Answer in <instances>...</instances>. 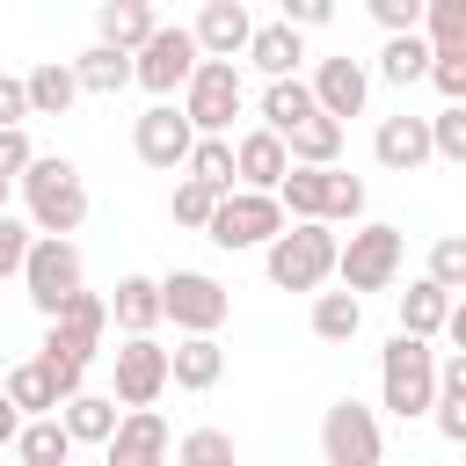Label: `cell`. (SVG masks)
Returning a JSON list of instances; mask_svg holds the SVG:
<instances>
[{
    "mask_svg": "<svg viewBox=\"0 0 466 466\" xmlns=\"http://www.w3.org/2000/svg\"><path fill=\"white\" fill-rule=\"evenodd\" d=\"M15 182H22V204H29V233H36V240H73V233H80V218H87V182H80V167H73L66 153H36Z\"/></svg>",
    "mask_w": 466,
    "mask_h": 466,
    "instance_id": "obj_1",
    "label": "cell"
},
{
    "mask_svg": "<svg viewBox=\"0 0 466 466\" xmlns=\"http://www.w3.org/2000/svg\"><path fill=\"white\" fill-rule=\"evenodd\" d=\"M430 400H437V350L415 335H393L379 350V408L415 422V415H430Z\"/></svg>",
    "mask_w": 466,
    "mask_h": 466,
    "instance_id": "obj_2",
    "label": "cell"
},
{
    "mask_svg": "<svg viewBox=\"0 0 466 466\" xmlns=\"http://www.w3.org/2000/svg\"><path fill=\"white\" fill-rule=\"evenodd\" d=\"M400 262H408V240H400V226H386V218H371V226H357L350 240H335V277H342L350 299L386 291V284L400 277Z\"/></svg>",
    "mask_w": 466,
    "mask_h": 466,
    "instance_id": "obj_3",
    "label": "cell"
},
{
    "mask_svg": "<svg viewBox=\"0 0 466 466\" xmlns=\"http://www.w3.org/2000/svg\"><path fill=\"white\" fill-rule=\"evenodd\" d=\"M262 262H269L277 291H320L335 277V226H284L262 248Z\"/></svg>",
    "mask_w": 466,
    "mask_h": 466,
    "instance_id": "obj_4",
    "label": "cell"
},
{
    "mask_svg": "<svg viewBox=\"0 0 466 466\" xmlns=\"http://www.w3.org/2000/svg\"><path fill=\"white\" fill-rule=\"evenodd\" d=\"M153 284H160V320H175L182 335H218L226 313H233V291L211 269H167Z\"/></svg>",
    "mask_w": 466,
    "mask_h": 466,
    "instance_id": "obj_5",
    "label": "cell"
},
{
    "mask_svg": "<svg viewBox=\"0 0 466 466\" xmlns=\"http://www.w3.org/2000/svg\"><path fill=\"white\" fill-rule=\"evenodd\" d=\"M175 109L189 116V131H197V138H226V131H233V116H240V66L197 58V73H189V87H182V102H175Z\"/></svg>",
    "mask_w": 466,
    "mask_h": 466,
    "instance_id": "obj_6",
    "label": "cell"
},
{
    "mask_svg": "<svg viewBox=\"0 0 466 466\" xmlns=\"http://www.w3.org/2000/svg\"><path fill=\"white\" fill-rule=\"evenodd\" d=\"M22 291H29V306L51 320L73 291H87L80 248H73V240H29V255H22Z\"/></svg>",
    "mask_w": 466,
    "mask_h": 466,
    "instance_id": "obj_7",
    "label": "cell"
},
{
    "mask_svg": "<svg viewBox=\"0 0 466 466\" xmlns=\"http://www.w3.org/2000/svg\"><path fill=\"white\" fill-rule=\"evenodd\" d=\"M189 73H197V36L182 29V22H160L138 51H131V80L146 87V95H175V87H189Z\"/></svg>",
    "mask_w": 466,
    "mask_h": 466,
    "instance_id": "obj_8",
    "label": "cell"
},
{
    "mask_svg": "<svg viewBox=\"0 0 466 466\" xmlns=\"http://www.w3.org/2000/svg\"><path fill=\"white\" fill-rule=\"evenodd\" d=\"M320 459L328 466H379L386 459V437H379V415L364 408V400H335L328 415H320Z\"/></svg>",
    "mask_w": 466,
    "mask_h": 466,
    "instance_id": "obj_9",
    "label": "cell"
},
{
    "mask_svg": "<svg viewBox=\"0 0 466 466\" xmlns=\"http://www.w3.org/2000/svg\"><path fill=\"white\" fill-rule=\"evenodd\" d=\"M284 233V211H277V197H248V189H233V197H218V211H211V226H204V240L211 248H269Z\"/></svg>",
    "mask_w": 466,
    "mask_h": 466,
    "instance_id": "obj_10",
    "label": "cell"
},
{
    "mask_svg": "<svg viewBox=\"0 0 466 466\" xmlns=\"http://www.w3.org/2000/svg\"><path fill=\"white\" fill-rule=\"evenodd\" d=\"M131 146H138V160L146 167H160V175H175L182 160H189V146H197V131H189V116L175 109V102H153L138 124H131Z\"/></svg>",
    "mask_w": 466,
    "mask_h": 466,
    "instance_id": "obj_11",
    "label": "cell"
},
{
    "mask_svg": "<svg viewBox=\"0 0 466 466\" xmlns=\"http://www.w3.org/2000/svg\"><path fill=\"white\" fill-rule=\"evenodd\" d=\"M167 393V350L153 342V335H131L124 350H116V393L109 400H124V408H153Z\"/></svg>",
    "mask_w": 466,
    "mask_h": 466,
    "instance_id": "obj_12",
    "label": "cell"
},
{
    "mask_svg": "<svg viewBox=\"0 0 466 466\" xmlns=\"http://www.w3.org/2000/svg\"><path fill=\"white\" fill-rule=\"evenodd\" d=\"M102 466H167V422H160V408H124L116 437L102 444Z\"/></svg>",
    "mask_w": 466,
    "mask_h": 466,
    "instance_id": "obj_13",
    "label": "cell"
},
{
    "mask_svg": "<svg viewBox=\"0 0 466 466\" xmlns=\"http://www.w3.org/2000/svg\"><path fill=\"white\" fill-rule=\"evenodd\" d=\"M189 36H197V58L233 66V58L248 51V36H255V15H248L240 0H204V15L189 22Z\"/></svg>",
    "mask_w": 466,
    "mask_h": 466,
    "instance_id": "obj_14",
    "label": "cell"
},
{
    "mask_svg": "<svg viewBox=\"0 0 466 466\" xmlns=\"http://www.w3.org/2000/svg\"><path fill=\"white\" fill-rule=\"evenodd\" d=\"M306 95H313V109H320L328 124H342V116H357V109H364L371 73H364L357 58H320V66H313V80H306Z\"/></svg>",
    "mask_w": 466,
    "mask_h": 466,
    "instance_id": "obj_15",
    "label": "cell"
},
{
    "mask_svg": "<svg viewBox=\"0 0 466 466\" xmlns=\"http://www.w3.org/2000/svg\"><path fill=\"white\" fill-rule=\"evenodd\" d=\"M284 175H291L284 138H269L262 124L233 138V189H248V197H277V182H284Z\"/></svg>",
    "mask_w": 466,
    "mask_h": 466,
    "instance_id": "obj_16",
    "label": "cell"
},
{
    "mask_svg": "<svg viewBox=\"0 0 466 466\" xmlns=\"http://www.w3.org/2000/svg\"><path fill=\"white\" fill-rule=\"evenodd\" d=\"M226 379V350H218V335H182L175 350H167V386H182V393H211Z\"/></svg>",
    "mask_w": 466,
    "mask_h": 466,
    "instance_id": "obj_17",
    "label": "cell"
},
{
    "mask_svg": "<svg viewBox=\"0 0 466 466\" xmlns=\"http://www.w3.org/2000/svg\"><path fill=\"white\" fill-rule=\"evenodd\" d=\"M371 153H379V167H393V175H415L422 160H430V124L422 116H386L379 131H371Z\"/></svg>",
    "mask_w": 466,
    "mask_h": 466,
    "instance_id": "obj_18",
    "label": "cell"
},
{
    "mask_svg": "<svg viewBox=\"0 0 466 466\" xmlns=\"http://www.w3.org/2000/svg\"><path fill=\"white\" fill-rule=\"evenodd\" d=\"M44 335H58L66 350H80V357H95L102 350V335H109V306L95 299V291H73L58 313H51V328Z\"/></svg>",
    "mask_w": 466,
    "mask_h": 466,
    "instance_id": "obj_19",
    "label": "cell"
},
{
    "mask_svg": "<svg viewBox=\"0 0 466 466\" xmlns=\"http://www.w3.org/2000/svg\"><path fill=\"white\" fill-rule=\"evenodd\" d=\"M153 29H160V15H153L146 0H102V7H95V44H109V51H124V58H131Z\"/></svg>",
    "mask_w": 466,
    "mask_h": 466,
    "instance_id": "obj_20",
    "label": "cell"
},
{
    "mask_svg": "<svg viewBox=\"0 0 466 466\" xmlns=\"http://www.w3.org/2000/svg\"><path fill=\"white\" fill-rule=\"evenodd\" d=\"M22 95H29V116H66L80 102V80H73L66 58H44V66L22 73Z\"/></svg>",
    "mask_w": 466,
    "mask_h": 466,
    "instance_id": "obj_21",
    "label": "cell"
},
{
    "mask_svg": "<svg viewBox=\"0 0 466 466\" xmlns=\"http://www.w3.org/2000/svg\"><path fill=\"white\" fill-rule=\"evenodd\" d=\"M102 306H109V320H116L124 335H153V328H160V284H153V277H116V291H109Z\"/></svg>",
    "mask_w": 466,
    "mask_h": 466,
    "instance_id": "obj_22",
    "label": "cell"
},
{
    "mask_svg": "<svg viewBox=\"0 0 466 466\" xmlns=\"http://www.w3.org/2000/svg\"><path fill=\"white\" fill-rule=\"evenodd\" d=\"M299 58H306V44H299L284 22H262V29L248 36V66H255L262 80H299Z\"/></svg>",
    "mask_w": 466,
    "mask_h": 466,
    "instance_id": "obj_23",
    "label": "cell"
},
{
    "mask_svg": "<svg viewBox=\"0 0 466 466\" xmlns=\"http://www.w3.org/2000/svg\"><path fill=\"white\" fill-rule=\"evenodd\" d=\"M58 430L73 444H109L116 437V400L109 393H73V400H58Z\"/></svg>",
    "mask_w": 466,
    "mask_h": 466,
    "instance_id": "obj_24",
    "label": "cell"
},
{
    "mask_svg": "<svg viewBox=\"0 0 466 466\" xmlns=\"http://www.w3.org/2000/svg\"><path fill=\"white\" fill-rule=\"evenodd\" d=\"M444 313H451V291H437L430 277H415V284L400 291V335L437 342V335H444Z\"/></svg>",
    "mask_w": 466,
    "mask_h": 466,
    "instance_id": "obj_25",
    "label": "cell"
},
{
    "mask_svg": "<svg viewBox=\"0 0 466 466\" xmlns=\"http://www.w3.org/2000/svg\"><path fill=\"white\" fill-rule=\"evenodd\" d=\"M0 393H7V408H15L22 422H44V415H58V393H51V379L36 371V357H22V364H7V379H0Z\"/></svg>",
    "mask_w": 466,
    "mask_h": 466,
    "instance_id": "obj_26",
    "label": "cell"
},
{
    "mask_svg": "<svg viewBox=\"0 0 466 466\" xmlns=\"http://www.w3.org/2000/svg\"><path fill=\"white\" fill-rule=\"evenodd\" d=\"M306 116H320L313 95H306V80H269V87H262V131H269V138H291Z\"/></svg>",
    "mask_w": 466,
    "mask_h": 466,
    "instance_id": "obj_27",
    "label": "cell"
},
{
    "mask_svg": "<svg viewBox=\"0 0 466 466\" xmlns=\"http://www.w3.org/2000/svg\"><path fill=\"white\" fill-rule=\"evenodd\" d=\"M73 66V80H80V95H116V87H131V58L124 51H109V44H87L80 58H66Z\"/></svg>",
    "mask_w": 466,
    "mask_h": 466,
    "instance_id": "obj_28",
    "label": "cell"
},
{
    "mask_svg": "<svg viewBox=\"0 0 466 466\" xmlns=\"http://www.w3.org/2000/svg\"><path fill=\"white\" fill-rule=\"evenodd\" d=\"M335 153H342V124H328V116H306L284 138V160L291 167H335Z\"/></svg>",
    "mask_w": 466,
    "mask_h": 466,
    "instance_id": "obj_29",
    "label": "cell"
},
{
    "mask_svg": "<svg viewBox=\"0 0 466 466\" xmlns=\"http://www.w3.org/2000/svg\"><path fill=\"white\" fill-rule=\"evenodd\" d=\"M357 328H364V299H350V291H313V335H320V342H357Z\"/></svg>",
    "mask_w": 466,
    "mask_h": 466,
    "instance_id": "obj_30",
    "label": "cell"
},
{
    "mask_svg": "<svg viewBox=\"0 0 466 466\" xmlns=\"http://www.w3.org/2000/svg\"><path fill=\"white\" fill-rule=\"evenodd\" d=\"M182 167H189V182H204L211 197H233V138H197Z\"/></svg>",
    "mask_w": 466,
    "mask_h": 466,
    "instance_id": "obj_31",
    "label": "cell"
},
{
    "mask_svg": "<svg viewBox=\"0 0 466 466\" xmlns=\"http://www.w3.org/2000/svg\"><path fill=\"white\" fill-rule=\"evenodd\" d=\"M430 51H466V0H422V29Z\"/></svg>",
    "mask_w": 466,
    "mask_h": 466,
    "instance_id": "obj_32",
    "label": "cell"
},
{
    "mask_svg": "<svg viewBox=\"0 0 466 466\" xmlns=\"http://www.w3.org/2000/svg\"><path fill=\"white\" fill-rule=\"evenodd\" d=\"M15 451H22V466H66L73 459V437L58 430V415H44V422H22Z\"/></svg>",
    "mask_w": 466,
    "mask_h": 466,
    "instance_id": "obj_33",
    "label": "cell"
},
{
    "mask_svg": "<svg viewBox=\"0 0 466 466\" xmlns=\"http://www.w3.org/2000/svg\"><path fill=\"white\" fill-rule=\"evenodd\" d=\"M422 73H430V44H422V36H386V51H379V80L415 87Z\"/></svg>",
    "mask_w": 466,
    "mask_h": 466,
    "instance_id": "obj_34",
    "label": "cell"
},
{
    "mask_svg": "<svg viewBox=\"0 0 466 466\" xmlns=\"http://www.w3.org/2000/svg\"><path fill=\"white\" fill-rule=\"evenodd\" d=\"M175 466H240V451H233L226 430H189V437L175 444Z\"/></svg>",
    "mask_w": 466,
    "mask_h": 466,
    "instance_id": "obj_35",
    "label": "cell"
},
{
    "mask_svg": "<svg viewBox=\"0 0 466 466\" xmlns=\"http://www.w3.org/2000/svg\"><path fill=\"white\" fill-rule=\"evenodd\" d=\"M342 218H364V182L328 167V204H320V226H342Z\"/></svg>",
    "mask_w": 466,
    "mask_h": 466,
    "instance_id": "obj_36",
    "label": "cell"
},
{
    "mask_svg": "<svg viewBox=\"0 0 466 466\" xmlns=\"http://www.w3.org/2000/svg\"><path fill=\"white\" fill-rule=\"evenodd\" d=\"M167 211H175V226L204 233V226H211V211H218V197H211L204 182H189V175H182V182H175V197H167Z\"/></svg>",
    "mask_w": 466,
    "mask_h": 466,
    "instance_id": "obj_37",
    "label": "cell"
},
{
    "mask_svg": "<svg viewBox=\"0 0 466 466\" xmlns=\"http://www.w3.org/2000/svg\"><path fill=\"white\" fill-rule=\"evenodd\" d=\"M430 284L451 291V299L466 291V240H459V233H444V240L430 248Z\"/></svg>",
    "mask_w": 466,
    "mask_h": 466,
    "instance_id": "obj_38",
    "label": "cell"
},
{
    "mask_svg": "<svg viewBox=\"0 0 466 466\" xmlns=\"http://www.w3.org/2000/svg\"><path fill=\"white\" fill-rule=\"evenodd\" d=\"M422 80H437L444 109H466V51H430V73Z\"/></svg>",
    "mask_w": 466,
    "mask_h": 466,
    "instance_id": "obj_39",
    "label": "cell"
},
{
    "mask_svg": "<svg viewBox=\"0 0 466 466\" xmlns=\"http://www.w3.org/2000/svg\"><path fill=\"white\" fill-rule=\"evenodd\" d=\"M422 124H430V153L437 160H466V109H437Z\"/></svg>",
    "mask_w": 466,
    "mask_h": 466,
    "instance_id": "obj_40",
    "label": "cell"
},
{
    "mask_svg": "<svg viewBox=\"0 0 466 466\" xmlns=\"http://www.w3.org/2000/svg\"><path fill=\"white\" fill-rule=\"evenodd\" d=\"M29 240H36V233H29V218H7V211H0V284H7V277H22Z\"/></svg>",
    "mask_w": 466,
    "mask_h": 466,
    "instance_id": "obj_41",
    "label": "cell"
},
{
    "mask_svg": "<svg viewBox=\"0 0 466 466\" xmlns=\"http://www.w3.org/2000/svg\"><path fill=\"white\" fill-rule=\"evenodd\" d=\"M371 22L386 36H415L422 29V0H371Z\"/></svg>",
    "mask_w": 466,
    "mask_h": 466,
    "instance_id": "obj_42",
    "label": "cell"
},
{
    "mask_svg": "<svg viewBox=\"0 0 466 466\" xmlns=\"http://www.w3.org/2000/svg\"><path fill=\"white\" fill-rule=\"evenodd\" d=\"M277 22L299 36V29H328V22H335V7H328V0H284V15H277Z\"/></svg>",
    "mask_w": 466,
    "mask_h": 466,
    "instance_id": "obj_43",
    "label": "cell"
},
{
    "mask_svg": "<svg viewBox=\"0 0 466 466\" xmlns=\"http://www.w3.org/2000/svg\"><path fill=\"white\" fill-rule=\"evenodd\" d=\"M36 160V146H29V131H0V182H15L22 167Z\"/></svg>",
    "mask_w": 466,
    "mask_h": 466,
    "instance_id": "obj_44",
    "label": "cell"
},
{
    "mask_svg": "<svg viewBox=\"0 0 466 466\" xmlns=\"http://www.w3.org/2000/svg\"><path fill=\"white\" fill-rule=\"evenodd\" d=\"M22 124H29V95L15 73H0V131H22Z\"/></svg>",
    "mask_w": 466,
    "mask_h": 466,
    "instance_id": "obj_45",
    "label": "cell"
},
{
    "mask_svg": "<svg viewBox=\"0 0 466 466\" xmlns=\"http://www.w3.org/2000/svg\"><path fill=\"white\" fill-rule=\"evenodd\" d=\"M15 437H22V415H15V408H7V393H0V444H15Z\"/></svg>",
    "mask_w": 466,
    "mask_h": 466,
    "instance_id": "obj_46",
    "label": "cell"
},
{
    "mask_svg": "<svg viewBox=\"0 0 466 466\" xmlns=\"http://www.w3.org/2000/svg\"><path fill=\"white\" fill-rule=\"evenodd\" d=\"M7 189H15V182H0V211H7Z\"/></svg>",
    "mask_w": 466,
    "mask_h": 466,
    "instance_id": "obj_47",
    "label": "cell"
}]
</instances>
